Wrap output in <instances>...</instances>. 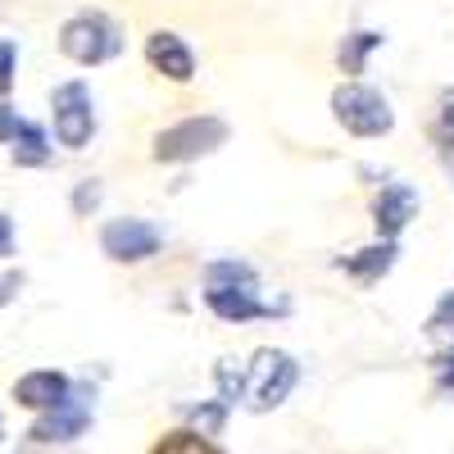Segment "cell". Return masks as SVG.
<instances>
[{
	"instance_id": "6da1fadb",
	"label": "cell",
	"mask_w": 454,
	"mask_h": 454,
	"mask_svg": "<svg viewBox=\"0 0 454 454\" xmlns=\"http://www.w3.org/2000/svg\"><path fill=\"white\" fill-rule=\"evenodd\" d=\"M205 305L223 318V323H250V318H273L286 314V305H263L259 300V278L250 263L237 259H218L205 269Z\"/></svg>"
},
{
	"instance_id": "7a4b0ae2",
	"label": "cell",
	"mask_w": 454,
	"mask_h": 454,
	"mask_svg": "<svg viewBox=\"0 0 454 454\" xmlns=\"http://www.w3.org/2000/svg\"><path fill=\"white\" fill-rule=\"evenodd\" d=\"M332 119L350 137H387L395 128V114H391L387 96L364 87V82H340L332 91Z\"/></svg>"
},
{
	"instance_id": "3957f363",
	"label": "cell",
	"mask_w": 454,
	"mask_h": 454,
	"mask_svg": "<svg viewBox=\"0 0 454 454\" xmlns=\"http://www.w3.org/2000/svg\"><path fill=\"white\" fill-rule=\"evenodd\" d=\"M223 141H227V123L214 119V114H196V119H182L155 137V160L160 164H192L200 155H214Z\"/></svg>"
},
{
	"instance_id": "277c9868",
	"label": "cell",
	"mask_w": 454,
	"mask_h": 454,
	"mask_svg": "<svg viewBox=\"0 0 454 454\" xmlns=\"http://www.w3.org/2000/svg\"><path fill=\"white\" fill-rule=\"evenodd\" d=\"M59 51L73 59V64H105L123 51V36L119 27H114L105 14H73L64 27H59Z\"/></svg>"
},
{
	"instance_id": "5b68a950",
	"label": "cell",
	"mask_w": 454,
	"mask_h": 454,
	"mask_svg": "<svg viewBox=\"0 0 454 454\" xmlns=\"http://www.w3.org/2000/svg\"><path fill=\"white\" fill-rule=\"evenodd\" d=\"M295 382H300V364L286 350H259L254 364H250V382H246L250 409L254 413H269V409L286 404V395L295 391Z\"/></svg>"
},
{
	"instance_id": "8992f818",
	"label": "cell",
	"mask_w": 454,
	"mask_h": 454,
	"mask_svg": "<svg viewBox=\"0 0 454 454\" xmlns=\"http://www.w3.org/2000/svg\"><path fill=\"white\" fill-rule=\"evenodd\" d=\"M51 109H55V137H59V145L82 150V145L91 141V132H96L91 87H87V82H64V87H55Z\"/></svg>"
},
{
	"instance_id": "52a82bcc",
	"label": "cell",
	"mask_w": 454,
	"mask_h": 454,
	"mask_svg": "<svg viewBox=\"0 0 454 454\" xmlns=\"http://www.w3.org/2000/svg\"><path fill=\"white\" fill-rule=\"evenodd\" d=\"M87 427H91V400L68 387V395L59 404L42 409V419L32 423L27 441L32 445H68V441H78Z\"/></svg>"
},
{
	"instance_id": "ba28073f",
	"label": "cell",
	"mask_w": 454,
	"mask_h": 454,
	"mask_svg": "<svg viewBox=\"0 0 454 454\" xmlns=\"http://www.w3.org/2000/svg\"><path fill=\"white\" fill-rule=\"evenodd\" d=\"M160 246H164V232L145 218H109L100 232V250L114 263H141L150 254H160Z\"/></svg>"
},
{
	"instance_id": "9c48e42d",
	"label": "cell",
	"mask_w": 454,
	"mask_h": 454,
	"mask_svg": "<svg viewBox=\"0 0 454 454\" xmlns=\"http://www.w3.org/2000/svg\"><path fill=\"white\" fill-rule=\"evenodd\" d=\"M145 59H150V68L164 73V78H173V82H192L196 78V55H192V46H186L177 32L145 36Z\"/></svg>"
},
{
	"instance_id": "30bf717a",
	"label": "cell",
	"mask_w": 454,
	"mask_h": 454,
	"mask_svg": "<svg viewBox=\"0 0 454 454\" xmlns=\"http://www.w3.org/2000/svg\"><path fill=\"white\" fill-rule=\"evenodd\" d=\"M413 214H419V192L404 186V182L382 186L377 200H372V223H377V232H382V237H400Z\"/></svg>"
},
{
	"instance_id": "8fae6325",
	"label": "cell",
	"mask_w": 454,
	"mask_h": 454,
	"mask_svg": "<svg viewBox=\"0 0 454 454\" xmlns=\"http://www.w3.org/2000/svg\"><path fill=\"white\" fill-rule=\"evenodd\" d=\"M68 377L64 372H55V368H36V372H23L19 382H14V400L23 404V409H51V404H59L64 395H68Z\"/></svg>"
},
{
	"instance_id": "7c38bea8",
	"label": "cell",
	"mask_w": 454,
	"mask_h": 454,
	"mask_svg": "<svg viewBox=\"0 0 454 454\" xmlns=\"http://www.w3.org/2000/svg\"><path fill=\"white\" fill-rule=\"evenodd\" d=\"M395 254H400L395 237H382L377 246H368V250H359V254H350V259H336V269H346V273H355L364 286H372L377 278H387V273H391Z\"/></svg>"
},
{
	"instance_id": "4fadbf2b",
	"label": "cell",
	"mask_w": 454,
	"mask_h": 454,
	"mask_svg": "<svg viewBox=\"0 0 454 454\" xmlns=\"http://www.w3.org/2000/svg\"><path fill=\"white\" fill-rule=\"evenodd\" d=\"M51 155H55V150H51L46 128L19 119V132H14V164H19V168H46Z\"/></svg>"
},
{
	"instance_id": "5bb4252c",
	"label": "cell",
	"mask_w": 454,
	"mask_h": 454,
	"mask_svg": "<svg viewBox=\"0 0 454 454\" xmlns=\"http://www.w3.org/2000/svg\"><path fill=\"white\" fill-rule=\"evenodd\" d=\"M382 42H387L382 32H350L346 42L336 46V64H340V73H346V78H359L364 64H368V55L382 46Z\"/></svg>"
},
{
	"instance_id": "9a60e30c",
	"label": "cell",
	"mask_w": 454,
	"mask_h": 454,
	"mask_svg": "<svg viewBox=\"0 0 454 454\" xmlns=\"http://www.w3.org/2000/svg\"><path fill=\"white\" fill-rule=\"evenodd\" d=\"M427 340H432V346H445V350L454 346V291L432 309V318H427Z\"/></svg>"
},
{
	"instance_id": "2e32d148",
	"label": "cell",
	"mask_w": 454,
	"mask_h": 454,
	"mask_svg": "<svg viewBox=\"0 0 454 454\" xmlns=\"http://www.w3.org/2000/svg\"><path fill=\"white\" fill-rule=\"evenodd\" d=\"M214 377H218L223 404H237V395L246 391V372L237 368V359H218V364H214Z\"/></svg>"
},
{
	"instance_id": "e0dca14e",
	"label": "cell",
	"mask_w": 454,
	"mask_h": 454,
	"mask_svg": "<svg viewBox=\"0 0 454 454\" xmlns=\"http://www.w3.org/2000/svg\"><path fill=\"white\" fill-rule=\"evenodd\" d=\"M155 450H160V454H173V450L196 454V450H214V441H205V436H196V432H173V436L155 441Z\"/></svg>"
},
{
	"instance_id": "ac0fdd59",
	"label": "cell",
	"mask_w": 454,
	"mask_h": 454,
	"mask_svg": "<svg viewBox=\"0 0 454 454\" xmlns=\"http://www.w3.org/2000/svg\"><path fill=\"white\" fill-rule=\"evenodd\" d=\"M196 419V427H200V436H218L223 432V419H227V404L223 400H214V404H205V409H196L192 413Z\"/></svg>"
},
{
	"instance_id": "d6986e66",
	"label": "cell",
	"mask_w": 454,
	"mask_h": 454,
	"mask_svg": "<svg viewBox=\"0 0 454 454\" xmlns=\"http://www.w3.org/2000/svg\"><path fill=\"white\" fill-rule=\"evenodd\" d=\"M14 64H19V46L10 36H0V96L14 87Z\"/></svg>"
},
{
	"instance_id": "ffe728a7",
	"label": "cell",
	"mask_w": 454,
	"mask_h": 454,
	"mask_svg": "<svg viewBox=\"0 0 454 454\" xmlns=\"http://www.w3.org/2000/svg\"><path fill=\"white\" fill-rule=\"evenodd\" d=\"M96 205H100V182H82L73 192V214H91Z\"/></svg>"
},
{
	"instance_id": "44dd1931",
	"label": "cell",
	"mask_w": 454,
	"mask_h": 454,
	"mask_svg": "<svg viewBox=\"0 0 454 454\" xmlns=\"http://www.w3.org/2000/svg\"><path fill=\"white\" fill-rule=\"evenodd\" d=\"M14 132H19V114L0 100V141H14Z\"/></svg>"
},
{
	"instance_id": "7402d4cb",
	"label": "cell",
	"mask_w": 454,
	"mask_h": 454,
	"mask_svg": "<svg viewBox=\"0 0 454 454\" xmlns=\"http://www.w3.org/2000/svg\"><path fill=\"white\" fill-rule=\"evenodd\" d=\"M19 286H23V278H19V273H10V278H0V305H10V300L19 295Z\"/></svg>"
},
{
	"instance_id": "603a6c76",
	"label": "cell",
	"mask_w": 454,
	"mask_h": 454,
	"mask_svg": "<svg viewBox=\"0 0 454 454\" xmlns=\"http://www.w3.org/2000/svg\"><path fill=\"white\" fill-rule=\"evenodd\" d=\"M0 254H14V223L0 214Z\"/></svg>"
},
{
	"instance_id": "cb8c5ba5",
	"label": "cell",
	"mask_w": 454,
	"mask_h": 454,
	"mask_svg": "<svg viewBox=\"0 0 454 454\" xmlns=\"http://www.w3.org/2000/svg\"><path fill=\"white\" fill-rule=\"evenodd\" d=\"M441 132H445V137H450V145H454V100L441 109Z\"/></svg>"
},
{
	"instance_id": "d4e9b609",
	"label": "cell",
	"mask_w": 454,
	"mask_h": 454,
	"mask_svg": "<svg viewBox=\"0 0 454 454\" xmlns=\"http://www.w3.org/2000/svg\"><path fill=\"white\" fill-rule=\"evenodd\" d=\"M441 391H454V355L441 364Z\"/></svg>"
},
{
	"instance_id": "484cf974",
	"label": "cell",
	"mask_w": 454,
	"mask_h": 454,
	"mask_svg": "<svg viewBox=\"0 0 454 454\" xmlns=\"http://www.w3.org/2000/svg\"><path fill=\"white\" fill-rule=\"evenodd\" d=\"M0 441H5V419H0Z\"/></svg>"
},
{
	"instance_id": "4316f807",
	"label": "cell",
	"mask_w": 454,
	"mask_h": 454,
	"mask_svg": "<svg viewBox=\"0 0 454 454\" xmlns=\"http://www.w3.org/2000/svg\"><path fill=\"white\" fill-rule=\"evenodd\" d=\"M450 177H454V155H450Z\"/></svg>"
}]
</instances>
